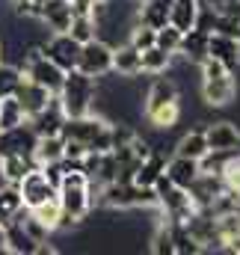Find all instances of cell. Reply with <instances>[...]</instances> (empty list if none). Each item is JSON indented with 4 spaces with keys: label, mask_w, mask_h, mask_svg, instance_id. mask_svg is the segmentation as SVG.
Masks as SVG:
<instances>
[{
    "label": "cell",
    "mask_w": 240,
    "mask_h": 255,
    "mask_svg": "<svg viewBox=\"0 0 240 255\" xmlns=\"http://www.w3.org/2000/svg\"><path fill=\"white\" fill-rule=\"evenodd\" d=\"M208 57L223 63L229 71L240 68V39L229 33H211L208 36Z\"/></svg>",
    "instance_id": "obj_11"
},
{
    "label": "cell",
    "mask_w": 240,
    "mask_h": 255,
    "mask_svg": "<svg viewBox=\"0 0 240 255\" xmlns=\"http://www.w3.org/2000/svg\"><path fill=\"white\" fill-rule=\"evenodd\" d=\"M172 54H166L163 48H157V45H151V48H145L142 51V74H166L169 68H172Z\"/></svg>",
    "instance_id": "obj_24"
},
{
    "label": "cell",
    "mask_w": 240,
    "mask_h": 255,
    "mask_svg": "<svg viewBox=\"0 0 240 255\" xmlns=\"http://www.w3.org/2000/svg\"><path fill=\"white\" fill-rule=\"evenodd\" d=\"M3 241H6V253H12V255H36L39 253V247H42V244L24 229L21 214H18L12 223L3 226Z\"/></svg>",
    "instance_id": "obj_12"
},
{
    "label": "cell",
    "mask_w": 240,
    "mask_h": 255,
    "mask_svg": "<svg viewBox=\"0 0 240 255\" xmlns=\"http://www.w3.org/2000/svg\"><path fill=\"white\" fill-rule=\"evenodd\" d=\"M62 122H65V113H62L60 101H57V95H54V101L42 110V113H36L33 119H30V125L33 130L39 133V136H48V133H60L62 130Z\"/></svg>",
    "instance_id": "obj_20"
},
{
    "label": "cell",
    "mask_w": 240,
    "mask_h": 255,
    "mask_svg": "<svg viewBox=\"0 0 240 255\" xmlns=\"http://www.w3.org/2000/svg\"><path fill=\"white\" fill-rule=\"evenodd\" d=\"M154 45L175 57V54H178V45H181V30L175 24H163V27L157 30V42H154Z\"/></svg>",
    "instance_id": "obj_32"
},
{
    "label": "cell",
    "mask_w": 240,
    "mask_h": 255,
    "mask_svg": "<svg viewBox=\"0 0 240 255\" xmlns=\"http://www.w3.org/2000/svg\"><path fill=\"white\" fill-rule=\"evenodd\" d=\"M208 139H205V128H196V130H187L175 142V154L181 157H193V160H202L208 154Z\"/></svg>",
    "instance_id": "obj_22"
},
{
    "label": "cell",
    "mask_w": 240,
    "mask_h": 255,
    "mask_svg": "<svg viewBox=\"0 0 240 255\" xmlns=\"http://www.w3.org/2000/svg\"><path fill=\"white\" fill-rule=\"evenodd\" d=\"M18 193H21V199H24V208H39L42 202H48V199H54L57 196V184L45 175V169L36 163L21 181H18Z\"/></svg>",
    "instance_id": "obj_7"
},
{
    "label": "cell",
    "mask_w": 240,
    "mask_h": 255,
    "mask_svg": "<svg viewBox=\"0 0 240 255\" xmlns=\"http://www.w3.org/2000/svg\"><path fill=\"white\" fill-rule=\"evenodd\" d=\"M21 80H24L21 65H9L6 60H3V63H0V98L15 95V92H18V86H21Z\"/></svg>",
    "instance_id": "obj_29"
},
{
    "label": "cell",
    "mask_w": 240,
    "mask_h": 255,
    "mask_svg": "<svg viewBox=\"0 0 240 255\" xmlns=\"http://www.w3.org/2000/svg\"><path fill=\"white\" fill-rule=\"evenodd\" d=\"M39 51H42L48 60H54L62 71H68V68H77L80 42H77V39H71L68 33H51V36L39 45Z\"/></svg>",
    "instance_id": "obj_9"
},
{
    "label": "cell",
    "mask_w": 240,
    "mask_h": 255,
    "mask_svg": "<svg viewBox=\"0 0 240 255\" xmlns=\"http://www.w3.org/2000/svg\"><path fill=\"white\" fill-rule=\"evenodd\" d=\"M68 36L77 39L80 45L89 42V39H95V36H98L95 18H92V15H74V18H71V27H68Z\"/></svg>",
    "instance_id": "obj_30"
},
{
    "label": "cell",
    "mask_w": 240,
    "mask_h": 255,
    "mask_svg": "<svg viewBox=\"0 0 240 255\" xmlns=\"http://www.w3.org/2000/svg\"><path fill=\"white\" fill-rule=\"evenodd\" d=\"M208 30H202V27H190V30H184L181 33V45H178V54L184 63L190 65H199L205 57H208Z\"/></svg>",
    "instance_id": "obj_15"
},
{
    "label": "cell",
    "mask_w": 240,
    "mask_h": 255,
    "mask_svg": "<svg viewBox=\"0 0 240 255\" xmlns=\"http://www.w3.org/2000/svg\"><path fill=\"white\" fill-rule=\"evenodd\" d=\"M65 154V136L62 133H48V136H39L36 148H33V160L39 166L45 163H54V160H62Z\"/></svg>",
    "instance_id": "obj_21"
},
{
    "label": "cell",
    "mask_w": 240,
    "mask_h": 255,
    "mask_svg": "<svg viewBox=\"0 0 240 255\" xmlns=\"http://www.w3.org/2000/svg\"><path fill=\"white\" fill-rule=\"evenodd\" d=\"M77 68H80L83 74L95 77V80L113 74V45L104 42L101 36L83 42V45H80V57H77Z\"/></svg>",
    "instance_id": "obj_6"
},
{
    "label": "cell",
    "mask_w": 240,
    "mask_h": 255,
    "mask_svg": "<svg viewBox=\"0 0 240 255\" xmlns=\"http://www.w3.org/2000/svg\"><path fill=\"white\" fill-rule=\"evenodd\" d=\"M113 74L124 77V80L139 77L142 74V51H136L130 42L113 45Z\"/></svg>",
    "instance_id": "obj_16"
},
{
    "label": "cell",
    "mask_w": 240,
    "mask_h": 255,
    "mask_svg": "<svg viewBox=\"0 0 240 255\" xmlns=\"http://www.w3.org/2000/svg\"><path fill=\"white\" fill-rule=\"evenodd\" d=\"M21 122H27V113H24L21 101L15 95L0 98V130L3 128H15V125H21Z\"/></svg>",
    "instance_id": "obj_27"
},
{
    "label": "cell",
    "mask_w": 240,
    "mask_h": 255,
    "mask_svg": "<svg viewBox=\"0 0 240 255\" xmlns=\"http://www.w3.org/2000/svg\"><path fill=\"white\" fill-rule=\"evenodd\" d=\"M36 142H39V133L33 130L30 119L21 122V125H15V128H3L0 130V157H9V154L33 157Z\"/></svg>",
    "instance_id": "obj_8"
},
{
    "label": "cell",
    "mask_w": 240,
    "mask_h": 255,
    "mask_svg": "<svg viewBox=\"0 0 240 255\" xmlns=\"http://www.w3.org/2000/svg\"><path fill=\"white\" fill-rule=\"evenodd\" d=\"M202 98L205 104L211 107H229L235 98H238V80H235V71H229L223 63L205 57L202 63Z\"/></svg>",
    "instance_id": "obj_3"
},
{
    "label": "cell",
    "mask_w": 240,
    "mask_h": 255,
    "mask_svg": "<svg viewBox=\"0 0 240 255\" xmlns=\"http://www.w3.org/2000/svg\"><path fill=\"white\" fill-rule=\"evenodd\" d=\"M95 98H98L95 77L83 74L80 68H68L65 77H62V83H60V89H57V101H60L65 119L92 113L95 110Z\"/></svg>",
    "instance_id": "obj_2"
},
{
    "label": "cell",
    "mask_w": 240,
    "mask_h": 255,
    "mask_svg": "<svg viewBox=\"0 0 240 255\" xmlns=\"http://www.w3.org/2000/svg\"><path fill=\"white\" fill-rule=\"evenodd\" d=\"M57 199L62 205V214H65L62 229L80 226L89 217V211H92V178L80 166L65 169L60 184H57Z\"/></svg>",
    "instance_id": "obj_1"
},
{
    "label": "cell",
    "mask_w": 240,
    "mask_h": 255,
    "mask_svg": "<svg viewBox=\"0 0 240 255\" xmlns=\"http://www.w3.org/2000/svg\"><path fill=\"white\" fill-rule=\"evenodd\" d=\"M172 15V0H139L136 3V21L148 24L151 30H160L163 24H169Z\"/></svg>",
    "instance_id": "obj_19"
},
{
    "label": "cell",
    "mask_w": 240,
    "mask_h": 255,
    "mask_svg": "<svg viewBox=\"0 0 240 255\" xmlns=\"http://www.w3.org/2000/svg\"><path fill=\"white\" fill-rule=\"evenodd\" d=\"M18 65H21V71H24V77H27V80L39 83V86H45V89H51V92L57 95V89H60L65 71H62L54 60H48V57L39 51V45H36V48H27L24 60H21Z\"/></svg>",
    "instance_id": "obj_5"
},
{
    "label": "cell",
    "mask_w": 240,
    "mask_h": 255,
    "mask_svg": "<svg viewBox=\"0 0 240 255\" xmlns=\"http://www.w3.org/2000/svg\"><path fill=\"white\" fill-rule=\"evenodd\" d=\"M24 211V199L18 193V184H3L0 187V226L12 223Z\"/></svg>",
    "instance_id": "obj_23"
},
{
    "label": "cell",
    "mask_w": 240,
    "mask_h": 255,
    "mask_svg": "<svg viewBox=\"0 0 240 255\" xmlns=\"http://www.w3.org/2000/svg\"><path fill=\"white\" fill-rule=\"evenodd\" d=\"M196 18H199V3L196 0H172V15H169V24H175L181 33L196 27Z\"/></svg>",
    "instance_id": "obj_25"
},
{
    "label": "cell",
    "mask_w": 240,
    "mask_h": 255,
    "mask_svg": "<svg viewBox=\"0 0 240 255\" xmlns=\"http://www.w3.org/2000/svg\"><path fill=\"white\" fill-rule=\"evenodd\" d=\"M205 139H208V148L211 151H238L240 148V128L235 122H211L205 128Z\"/></svg>",
    "instance_id": "obj_13"
},
{
    "label": "cell",
    "mask_w": 240,
    "mask_h": 255,
    "mask_svg": "<svg viewBox=\"0 0 240 255\" xmlns=\"http://www.w3.org/2000/svg\"><path fill=\"white\" fill-rule=\"evenodd\" d=\"M127 42H130L136 51H145V48H151V45L157 42V30H151L148 24L133 21V24H130V30H127Z\"/></svg>",
    "instance_id": "obj_31"
},
{
    "label": "cell",
    "mask_w": 240,
    "mask_h": 255,
    "mask_svg": "<svg viewBox=\"0 0 240 255\" xmlns=\"http://www.w3.org/2000/svg\"><path fill=\"white\" fill-rule=\"evenodd\" d=\"M33 211V217L36 220H42L51 232H60L62 229V220H65V214H62V205H60V199L54 196V199H48V202H42L39 208H30Z\"/></svg>",
    "instance_id": "obj_26"
},
{
    "label": "cell",
    "mask_w": 240,
    "mask_h": 255,
    "mask_svg": "<svg viewBox=\"0 0 240 255\" xmlns=\"http://www.w3.org/2000/svg\"><path fill=\"white\" fill-rule=\"evenodd\" d=\"M3 60H6V42L0 39V63H3Z\"/></svg>",
    "instance_id": "obj_33"
},
{
    "label": "cell",
    "mask_w": 240,
    "mask_h": 255,
    "mask_svg": "<svg viewBox=\"0 0 240 255\" xmlns=\"http://www.w3.org/2000/svg\"><path fill=\"white\" fill-rule=\"evenodd\" d=\"M199 175H202V160L181 157V154H172V157L166 160V178H169L172 184L184 187V190H190Z\"/></svg>",
    "instance_id": "obj_17"
},
{
    "label": "cell",
    "mask_w": 240,
    "mask_h": 255,
    "mask_svg": "<svg viewBox=\"0 0 240 255\" xmlns=\"http://www.w3.org/2000/svg\"><path fill=\"white\" fill-rule=\"evenodd\" d=\"M15 98L21 101V107H24L27 119H33L36 113H42V110H45V107L54 101V92L24 77V80H21V86H18V92H15Z\"/></svg>",
    "instance_id": "obj_14"
},
{
    "label": "cell",
    "mask_w": 240,
    "mask_h": 255,
    "mask_svg": "<svg viewBox=\"0 0 240 255\" xmlns=\"http://www.w3.org/2000/svg\"><path fill=\"white\" fill-rule=\"evenodd\" d=\"M36 166V160L33 157H21V154H9V157H3V178L9 181V184H18L30 169Z\"/></svg>",
    "instance_id": "obj_28"
},
{
    "label": "cell",
    "mask_w": 240,
    "mask_h": 255,
    "mask_svg": "<svg viewBox=\"0 0 240 255\" xmlns=\"http://www.w3.org/2000/svg\"><path fill=\"white\" fill-rule=\"evenodd\" d=\"M71 0H45L42 3V12H39V21L51 30V33H68L71 27Z\"/></svg>",
    "instance_id": "obj_18"
},
{
    "label": "cell",
    "mask_w": 240,
    "mask_h": 255,
    "mask_svg": "<svg viewBox=\"0 0 240 255\" xmlns=\"http://www.w3.org/2000/svg\"><path fill=\"white\" fill-rule=\"evenodd\" d=\"M92 3H110V0H92Z\"/></svg>",
    "instance_id": "obj_34"
},
{
    "label": "cell",
    "mask_w": 240,
    "mask_h": 255,
    "mask_svg": "<svg viewBox=\"0 0 240 255\" xmlns=\"http://www.w3.org/2000/svg\"><path fill=\"white\" fill-rule=\"evenodd\" d=\"M154 193H157V211L169 220V223H187L199 208L193 202L190 190H184L178 184H172L166 175L154 184Z\"/></svg>",
    "instance_id": "obj_4"
},
{
    "label": "cell",
    "mask_w": 240,
    "mask_h": 255,
    "mask_svg": "<svg viewBox=\"0 0 240 255\" xmlns=\"http://www.w3.org/2000/svg\"><path fill=\"white\" fill-rule=\"evenodd\" d=\"M181 92H178V83L172 77H163V74H154L148 92H145V104H142V116H151L169 104H178Z\"/></svg>",
    "instance_id": "obj_10"
}]
</instances>
